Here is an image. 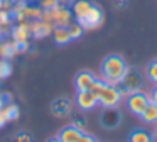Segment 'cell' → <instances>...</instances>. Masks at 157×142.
I'll list each match as a JSON object with an SVG mask.
<instances>
[{
  "label": "cell",
  "instance_id": "obj_1",
  "mask_svg": "<svg viewBox=\"0 0 157 142\" xmlns=\"http://www.w3.org/2000/svg\"><path fill=\"white\" fill-rule=\"evenodd\" d=\"M128 64L120 54H110L101 63V80L110 85H118L125 76Z\"/></svg>",
  "mask_w": 157,
  "mask_h": 142
},
{
  "label": "cell",
  "instance_id": "obj_2",
  "mask_svg": "<svg viewBox=\"0 0 157 142\" xmlns=\"http://www.w3.org/2000/svg\"><path fill=\"white\" fill-rule=\"evenodd\" d=\"M142 85H144V76L137 68H128L125 73V76L122 78L117 86L120 88L122 95H127L128 97L130 93H135V91H140L142 90Z\"/></svg>",
  "mask_w": 157,
  "mask_h": 142
},
{
  "label": "cell",
  "instance_id": "obj_3",
  "mask_svg": "<svg viewBox=\"0 0 157 142\" xmlns=\"http://www.w3.org/2000/svg\"><path fill=\"white\" fill-rule=\"evenodd\" d=\"M98 103L103 105L105 108H110V107H117V105L122 101L123 95L120 91V88L117 85H110V83H103L101 90L98 91Z\"/></svg>",
  "mask_w": 157,
  "mask_h": 142
},
{
  "label": "cell",
  "instance_id": "obj_4",
  "mask_svg": "<svg viewBox=\"0 0 157 142\" xmlns=\"http://www.w3.org/2000/svg\"><path fill=\"white\" fill-rule=\"evenodd\" d=\"M149 103H150L149 95L144 93L142 90L135 91V93H130L128 97H127V107H128V110L132 112L133 115H137V117H140V115L144 113V110L147 108Z\"/></svg>",
  "mask_w": 157,
  "mask_h": 142
},
{
  "label": "cell",
  "instance_id": "obj_5",
  "mask_svg": "<svg viewBox=\"0 0 157 142\" xmlns=\"http://www.w3.org/2000/svg\"><path fill=\"white\" fill-rule=\"evenodd\" d=\"M51 17H52V26L54 27H68L73 22V19H75L71 9L66 5H61V3L58 7H54V9H51Z\"/></svg>",
  "mask_w": 157,
  "mask_h": 142
},
{
  "label": "cell",
  "instance_id": "obj_6",
  "mask_svg": "<svg viewBox=\"0 0 157 142\" xmlns=\"http://www.w3.org/2000/svg\"><path fill=\"white\" fill-rule=\"evenodd\" d=\"M103 20H105V14H103L101 7L95 3V7L91 9V12L88 14V17H86L85 20H81V22H78V24L85 30H93V29H98V27L103 24Z\"/></svg>",
  "mask_w": 157,
  "mask_h": 142
},
{
  "label": "cell",
  "instance_id": "obj_7",
  "mask_svg": "<svg viewBox=\"0 0 157 142\" xmlns=\"http://www.w3.org/2000/svg\"><path fill=\"white\" fill-rule=\"evenodd\" d=\"M93 7H95V2H91V0H73L69 9H71L76 22H81L88 17V14L91 12Z\"/></svg>",
  "mask_w": 157,
  "mask_h": 142
},
{
  "label": "cell",
  "instance_id": "obj_8",
  "mask_svg": "<svg viewBox=\"0 0 157 142\" xmlns=\"http://www.w3.org/2000/svg\"><path fill=\"white\" fill-rule=\"evenodd\" d=\"M76 103H78V107L81 108V110H85V112L93 110L96 105H100L98 103V97H96L91 90L78 91V93H76Z\"/></svg>",
  "mask_w": 157,
  "mask_h": 142
},
{
  "label": "cell",
  "instance_id": "obj_9",
  "mask_svg": "<svg viewBox=\"0 0 157 142\" xmlns=\"http://www.w3.org/2000/svg\"><path fill=\"white\" fill-rule=\"evenodd\" d=\"M71 108H73V103L69 98L66 97H59L56 98L54 101L51 103V113L58 118H64L71 113Z\"/></svg>",
  "mask_w": 157,
  "mask_h": 142
},
{
  "label": "cell",
  "instance_id": "obj_10",
  "mask_svg": "<svg viewBox=\"0 0 157 142\" xmlns=\"http://www.w3.org/2000/svg\"><path fill=\"white\" fill-rule=\"evenodd\" d=\"M31 24V32L36 39H44V37L51 36L52 34V26L51 22H46V20H41V19H36V20H29Z\"/></svg>",
  "mask_w": 157,
  "mask_h": 142
},
{
  "label": "cell",
  "instance_id": "obj_11",
  "mask_svg": "<svg viewBox=\"0 0 157 142\" xmlns=\"http://www.w3.org/2000/svg\"><path fill=\"white\" fill-rule=\"evenodd\" d=\"M100 122H101V125L106 128H115V127H118L120 122H122V113L117 110V107L105 108V112L101 113Z\"/></svg>",
  "mask_w": 157,
  "mask_h": 142
},
{
  "label": "cell",
  "instance_id": "obj_12",
  "mask_svg": "<svg viewBox=\"0 0 157 142\" xmlns=\"http://www.w3.org/2000/svg\"><path fill=\"white\" fill-rule=\"evenodd\" d=\"M32 32H31V24L25 20V22H17L12 27V39L15 42H29Z\"/></svg>",
  "mask_w": 157,
  "mask_h": 142
},
{
  "label": "cell",
  "instance_id": "obj_13",
  "mask_svg": "<svg viewBox=\"0 0 157 142\" xmlns=\"http://www.w3.org/2000/svg\"><path fill=\"white\" fill-rule=\"evenodd\" d=\"M96 81V76L91 73V71H79L75 78V86L78 91L81 90H90L91 85Z\"/></svg>",
  "mask_w": 157,
  "mask_h": 142
},
{
  "label": "cell",
  "instance_id": "obj_14",
  "mask_svg": "<svg viewBox=\"0 0 157 142\" xmlns=\"http://www.w3.org/2000/svg\"><path fill=\"white\" fill-rule=\"evenodd\" d=\"M83 132L79 128H76L75 125H66L61 132H59L58 137L61 139V142H78L79 137H81Z\"/></svg>",
  "mask_w": 157,
  "mask_h": 142
},
{
  "label": "cell",
  "instance_id": "obj_15",
  "mask_svg": "<svg viewBox=\"0 0 157 142\" xmlns=\"http://www.w3.org/2000/svg\"><path fill=\"white\" fill-rule=\"evenodd\" d=\"M52 39H54L56 44H59V46H64V44H69L71 42V36H69V30L68 27H54L52 29Z\"/></svg>",
  "mask_w": 157,
  "mask_h": 142
},
{
  "label": "cell",
  "instance_id": "obj_16",
  "mask_svg": "<svg viewBox=\"0 0 157 142\" xmlns=\"http://www.w3.org/2000/svg\"><path fill=\"white\" fill-rule=\"evenodd\" d=\"M140 118H142L145 124H157V105L150 101V103L147 105V108L144 110V113L140 115Z\"/></svg>",
  "mask_w": 157,
  "mask_h": 142
},
{
  "label": "cell",
  "instance_id": "obj_17",
  "mask_svg": "<svg viewBox=\"0 0 157 142\" xmlns=\"http://www.w3.org/2000/svg\"><path fill=\"white\" fill-rule=\"evenodd\" d=\"M2 112H4V117L7 118V122H15L19 118V115H21V110H19V107L15 103L5 105V107L2 108Z\"/></svg>",
  "mask_w": 157,
  "mask_h": 142
},
{
  "label": "cell",
  "instance_id": "obj_18",
  "mask_svg": "<svg viewBox=\"0 0 157 142\" xmlns=\"http://www.w3.org/2000/svg\"><path fill=\"white\" fill-rule=\"evenodd\" d=\"M130 142H152V135L145 130L137 128V130H133L130 134Z\"/></svg>",
  "mask_w": 157,
  "mask_h": 142
},
{
  "label": "cell",
  "instance_id": "obj_19",
  "mask_svg": "<svg viewBox=\"0 0 157 142\" xmlns=\"http://www.w3.org/2000/svg\"><path fill=\"white\" fill-rule=\"evenodd\" d=\"M0 56H2V59H10L12 56H15L14 41H10V42H2V44H0Z\"/></svg>",
  "mask_w": 157,
  "mask_h": 142
},
{
  "label": "cell",
  "instance_id": "obj_20",
  "mask_svg": "<svg viewBox=\"0 0 157 142\" xmlns=\"http://www.w3.org/2000/svg\"><path fill=\"white\" fill-rule=\"evenodd\" d=\"M145 74H147V78H149V80L152 81L154 85H157V59L150 61V63L147 64Z\"/></svg>",
  "mask_w": 157,
  "mask_h": 142
},
{
  "label": "cell",
  "instance_id": "obj_21",
  "mask_svg": "<svg viewBox=\"0 0 157 142\" xmlns=\"http://www.w3.org/2000/svg\"><path fill=\"white\" fill-rule=\"evenodd\" d=\"M12 74V64L9 59H0V80H7Z\"/></svg>",
  "mask_w": 157,
  "mask_h": 142
},
{
  "label": "cell",
  "instance_id": "obj_22",
  "mask_svg": "<svg viewBox=\"0 0 157 142\" xmlns=\"http://www.w3.org/2000/svg\"><path fill=\"white\" fill-rule=\"evenodd\" d=\"M68 30H69V36H71L73 41L79 39V37L83 36V32H85V29H83V27L79 26L78 22H71V24L68 26Z\"/></svg>",
  "mask_w": 157,
  "mask_h": 142
},
{
  "label": "cell",
  "instance_id": "obj_23",
  "mask_svg": "<svg viewBox=\"0 0 157 142\" xmlns=\"http://www.w3.org/2000/svg\"><path fill=\"white\" fill-rule=\"evenodd\" d=\"M59 5V0H41V9L42 10H51Z\"/></svg>",
  "mask_w": 157,
  "mask_h": 142
},
{
  "label": "cell",
  "instance_id": "obj_24",
  "mask_svg": "<svg viewBox=\"0 0 157 142\" xmlns=\"http://www.w3.org/2000/svg\"><path fill=\"white\" fill-rule=\"evenodd\" d=\"M34 139H32V135L29 134V132H19L17 135H15V142H32Z\"/></svg>",
  "mask_w": 157,
  "mask_h": 142
},
{
  "label": "cell",
  "instance_id": "obj_25",
  "mask_svg": "<svg viewBox=\"0 0 157 142\" xmlns=\"http://www.w3.org/2000/svg\"><path fill=\"white\" fill-rule=\"evenodd\" d=\"M14 47H15V54H22L29 49V42H15L14 41Z\"/></svg>",
  "mask_w": 157,
  "mask_h": 142
},
{
  "label": "cell",
  "instance_id": "obj_26",
  "mask_svg": "<svg viewBox=\"0 0 157 142\" xmlns=\"http://www.w3.org/2000/svg\"><path fill=\"white\" fill-rule=\"evenodd\" d=\"M78 142H96L95 140V137H93V135H90V134H85V132H83L81 134V137H79V140Z\"/></svg>",
  "mask_w": 157,
  "mask_h": 142
},
{
  "label": "cell",
  "instance_id": "obj_27",
  "mask_svg": "<svg viewBox=\"0 0 157 142\" xmlns=\"http://www.w3.org/2000/svg\"><path fill=\"white\" fill-rule=\"evenodd\" d=\"M149 100L152 101V103H155V105H157V85L154 86V90L150 91V95H149Z\"/></svg>",
  "mask_w": 157,
  "mask_h": 142
},
{
  "label": "cell",
  "instance_id": "obj_28",
  "mask_svg": "<svg viewBox=\"0 0 157 142\" xmlns=\"http://www.w3.org/2000/svg\"><path fill=\"white\" fill-rule=\"evenodd\" d=\"M73 125H75L76 128H79L81 132H85V128H86V124H85V120H75V124H73Z\"/></svg>",
  "mask_w": 157,
  "mask_h": 142
},
{
  "label": "cell",
  "instance_id": "obj_29",
  "mask_svg": "<svg viewBox=\"0 0 157 142\" xmlns=\"http://www.w3.org/2000/svg\"><path fill=\"white\" fill-rule=\"evenodd\" d=\"M128 3V0H115V5L117 7H120V9H123V7Z\"/></svg>",
  "mask_w": 157,
  "mask_h": 142
},
{
  "label": "cell",
  "instance_id": "obj_30",
  "mask_svg": "<svg viewBox=\"0 0 157 142\" xmlns=\"http://www.w3.org/2000/svg\"><path fill=\"white\" fill-rule=\"evenodd\" d=\"M5 124H7V118H5V117H4V112L0 110V128L4 127V125H5Z\"/></svg>",
  "mask_w": 157,
  "mask_h": 142
},
{
  "label": "cell",
  "instance_id": "obj_31",
  "mask_svg": "<svg viewBox=\"0 0 157 142\" xmlns=\"http://www.w3.org/2000/svg\"><path fill=\"white\" fill-rule=\"evenodd\" d=\"M4 103H5V101H4V95H0V110L4 108Z\"/></svg>",
  "mask_w": 157,
  "mask_h": 142
},
{
  "label": "cell",
  "instance_id": "obj_32",
  "mask_svg": "<svg viewBox=\"0 0 157 142\" xmlns=\"http://www.w3.org/2000/svg\"><path fill=\"white\" fill-rule=\"evenodd\" d=\"M48 142H61V139H59V137H52V139H49Z\"/></svg>",
  "mask_w": 157,
  "mask_h": 142
},
{
  "label": "cell",
  "instance_id": "obj_33",
  "mask_svg": "<svg viewBox=\"0 0 157 142\" xmlns=\"http://www.w3.org/2000/svg\"><path fill=\"white\" fill-rule=\"evenodd\" d=\"M4 5H5V0H0V10L4 9Z\"/></svg>",
  "mask_w": 157,
  "mask_h": 142
},
{
  "label": "cell",
  "instance_id": "obj_34",
  "mask_svg": "<svg viewBox=\"0 0 157 142\" xmlns=\"http://www.w3.org/2000/svg\"><path fill=\"white\" fill-rule=\"evenodd\" d=\"M27 2H36V0H27Z\"/></svg>",
  "mask_w": 157,
  "mask_h": 142
},
{
  "label": "cell",
  "instance_id": "obj_35",
  "mask_svg": "<svg viewBox=\"0 0 157 142\" xmlns=\"http://www.w3.org/2000/svg\"><path fill=\"white\" fill-rule=\"evenodd\" d=\"M155 137H157V132H155Z\"/></svg>",
  "mask_w": 157,
  "mask_h": 142
}]
</instances>
